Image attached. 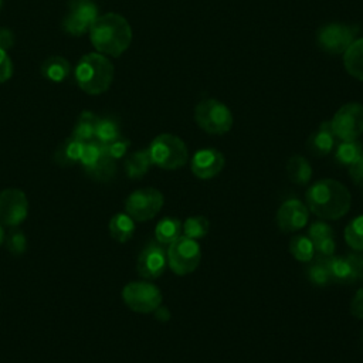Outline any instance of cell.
<instances>
[{
	"label": "cell",
	"mask_w": 363,
	"mask_h": 363,
	"mask_svg": "<svg viewBox=\"0 0 363 363\" xmlns=\"http://www.w3.org/2000/svg\"><path fill=\"white\" fill-rule=\"evenodd\" d=\"M167 265L176 275H187L197 269L201 261V250L196 240L180 235L169 244Z\"/></svg>",
	"instance_id": "cell-6"
},
{
	"label": "cell",
	"mask_w": 363,
	"mask_h": 363,
	"mask_svg": "<svg viewBox=\"0 0 363 363\" xmlns=\"http://www.w3.org/2000/svg\"><path fill=\"white\" fill-rule=\"evenodd\" d=\"M224 156L220 150L213 147L200 149L194 153L190 169L193 174L199 179H213L216 177L224 167Z\"/></svg>",
	"instance_id": "cell-14"
},
{
	"label": "cell",
	"mask_w": 363,
	"mask_h": 363,
	"mask_svg": "<svg viewBox=\"0 0 363 363\" xmlns=\"http://www.w3.org/2000/svg\"><path fill=\"white\" fill-rule=\"evenodd\" d=\"M129 145H130V142H129L128 139L119 136L118 139H115V140H112V142L104 145V147H105L106 156H109L111 159L116 160V159H121V157L125 156V153H126Z\"/></svg>",
	"instance_id": "cell-35"
},
{
	"label": "cell",
	"mask_w": 363,
	"mask_h": 363,
	"mask_svg": "<svg viewBox=\"0 0 363 363\" xmlns=\"http://www.w3.org/2000/svg\"><path fill=\"white\" fill-rule=\"evenodd\" d=\"M289 252L299 262H311L315 257L313 242L308 235L296 234L289 241Z\"/></svg>",
	"instance_id": "cell-23"
},
{
	"label": "cell",
	"mask_w": 363,
	"mask_h": 363,
	"mask_svg": "<svg viewBox=\"0 0 363 363\" xmlns=\"http://www.w3.org/2000/svg\"><path fill=\"white\" fill-rule=\"evenodd\" d=\"M330 126L340 142L359 139L363 133V105L359 102L342 105L333 115Z\"/></svg>",
	"instance_id": "cell-8"
},
{
	"label": "cell",
	"mask_w": 363,
	"mask_h": 363,
	"mask_svg": "<svg viewBox=\"0 0 363 363\" xmlns=\"http://www.w3.org/2000/svg\"><path fill=\"white\" fill-rule=\"evenodd\" d=\"M109 233L118 242H126L135 233V220L126 213H119L111 218Z\"/></svg>",
	"instance_id": "cell-19"
},
{
	"label": "cell",
	"mask_w": 363,
	"mask_h": 363,
	"mask_svg": "<svg viewBox=\"0 0 363 363\" xmlns=\"http://www.w3.org/2000/svg\"><path fill=\"white\" fill-rule=\"evenodd\" d=\"M85 173H86V176H89L91 179H94L96 182H108L116 173L115 160L105 155L95 166H92L91 169H86Z\"/></svg>",
	"instance_id": "cell-31"
},
{
	"label": "cell",
	"mask_w": 363,
	"mask_h": 363,
	"mask_svg": "<svg viewBox=\"0 0 363 363\" xmlns=\"http://www.w3.org/2000/svg\"><path fill=\"white\" fill-rule=\"evenodd\" d=\"M69 13L79 17L82 21L89 26L98 17V7L94 0H71L69 1Z\"/></svg>",
	"instance_id": "cell-32"
},
{
	"label": "cell",
	"mask_w": 363,
	"mask_h": 363,
	"mask_svg": "<svg viewBox=\"0 0 363 363\" xmlns=\"http://www.w3.org/2000/svg\"><path fill=\"white\" fill-rule=\"evenodd\" d=\"M89 38L99 54L119 57L132 43V28L123 16L105 13L91 24Z\"/></svg>",
	"instance_id": "cell-2"
},
{
	"label": "cell",
	"mask_w": 363,
	"mask_h": 363,
	"mask_svg": "<svg viewBox=\"0 0 363 363\" xmlns=\"http://www.w3.org/2000/svg\"><path fill=\"white\" fill-rule=\"evenodd\" d=\"M362 150H363V145L357 139L356 140H345L336 146L335 159L339 164L349 167L353 162H356L359 159V156L362 155Z\"/></svg>",
	"instance_id": "cell-25"
},
{
	"label": "cell",
	"mask_w": 363,
	"mask_h": 363,
	"mask_svg": "<svg viewBox=\"0 0 363 363\" xmlns=\"http://www.w3.org/2000/svg\"><path fill=\"white\" fill-rule=\"evenodd\" d=\"M286 173L292 183L305 186L312 177V167L308 159L301 155H294L286 163Z\"/></svg>",
	"instance_id": "cell-17"
},
{
	"label": "cell",
	"mask_w": 363,
	"mask_h": 363,
	"mask_svg": "<svg viewBox=\"0 0 363 363\" xmlns=\"http://www.w3.org/2000/svg\"><path fill=\"white\" fill-rule=\"evenodd\" d=\"M160 289L146 281L129 282L122 289V299L133 312L150 313L162 305Z\"/></svg>",
	"instance_id": "cell-10"
},
{
	"label": "cell",
	"mask_w": 363,
	"mask_h": 363,
	"mask_svg": "<svg viewBox=\"0 0 363 363\" xmlns=\"http://www.w3.org/2000/svg\"><path fill=\"white\" fill-rule=\"evenodd\" d=\"M194 121L200 129L210 135H224L234 123L231 111L218 99L200 101L194 108Z\"/></svg>",
	"instance_id": "cell-5"
},
{
	"label": "cell",
	"mask_w": 363,
	"mask_h": 363,
	"mask_svg": "<svg viewBox=\"0 0 363 363\" xmlns=\"http://www.w3.org/2000/svg\"><path fill=\"white\" fill-rule=\"evenodd\" d=\"M210 228V221L204 216H191L184 220L182 224L183 235L191 240H200L207 235Z\"/></svg>",
	"instance_id": "cell-26"
},
{
	"label": "cell",
	"mask_w": 363,
	"mask_h": 363,
	"mask_svg": "<svg viewBox=\"0 0 363 363\" xmlns=\"http://www.w3.org/2000/svg\"><path fill=\"white\" fill-rule=\"evenodd\" d=\"M0 7H1V0H0Z\"/></svg>",
	"instance_id": "cell-45"
},
{
	"label": "cell",
	"mask_w": 363,
	"mask_h": 363,
	"mask_svg": "<svg viewBox=\"0 0 363 363\" xmlns=\"http://www.w3.org/2000/svg\"><path fill=\"white\" fill-rule=\"evenodd\" d=\"M105 155L106 153H105L104 143H101L96 139H91V140L84 143V149H82L79 163L82 164L84 170H86V169H91L92 166H95Z\"/></svg>",
	"instance_id": "cell-27"
},
{
	"label": "cell",
	"mask_w": 363,
	"mask_h": 363,
	"mask_svg": "<svg viewBox=\"0 0 363 363\" xmlns=\"http://www.w3.org/2000/svg\"><path fill=\"white\" fill-rule=\"evenodd\" d=\"M152 159L149 155V149L138 150L129 155L125 160V172L130 179H140L150 167Z\"/></svg>",
	"instance_id": "cell-21"
},
{
	"label": "cell",
	"mask_w": 363,
	"mask_h": 363,
	"mask_svg": "<svg viewBox=\"0 0 363 363\" xmlns=\"http://www.w3.org/2000/svg\"><path fill=\"white\" fill-rule=\"evenodd\" d=\"M4 238H6V234H4V228L0 225V245L4 242Z\"/></svg>",
	"instance_id": "cell-44"
},
{
	"label": "cell",
	"mask_w": 363,
	"mask_h": 363,
	"mask_svg": "<svg viewBox=\"0 0 363 363\" xmlns=\"http://www.w3.org/2000/svg\"><path fill=\"white\" fill-rule=\"evenodd\" d=\"M345 241L354 251H363V216H357L345 227Z\"/></svg>",
	"instance_id": "cell-28"
},
{
	"label": "cell",
	"mask_w": 363,
	"mask_h": 363,
	"mask_svg": "<svg viewBox=\"0 0 363 363\" xmlns=\"http://www.w3.org/2000/svg\"><path fill=\"white\" fill-rule=\"evenodd\" d=\"M84 143L79 139H75L74 136L68 138L67 140H64V143L57 149L55 152V162L60 166H71L75 164L77 162H79L81 155H82V149H84Z\"/></svg>",
	"instance_id": "cell-18"
},
{
	"label": "cell",
	"mask_w": 363,
	"mask_h": 363,
	"mask_svg": "<svg viewBox=\"0 0 363 363\" xmlns=\"http://www.w3.org/2000/svg\"><path fill=\"white\" fill-rule=\"evenodd\" d=\"M182 235V221L176 217H164L155 227V238L160 244H170Z\"/></svg>",
	"instance_id": "cell-22"
},
{
	"label": "cell",
	"mask_w": 363,
	"mask_h": 363,
	"mask_svg": "<svg viewBox=\"0 0 363 363\" xmlns=\"http://www.w3.org/2000/svg\"><path fill=\"white\" fill-rule=\"evenodd\" d=\"M333 234L335 233H333L332 227L328 223H325L323 220L313 221L308 228V237L312 240V242L318 241L320 238H325V237H333Z\"/></svg>",
	"instance_id": "cell-36"
},
{
	"label": "cell",
	"mask_w": 363,
	"mask_h": 363,
	"mask_svg": "<svg viewBox=\"0 0 363 363\" xmlns=\"http://www.w3.org/2000/svg\"><path fill=\"white\" fill-rule=\"evenodd\" d=\"M349 176L354 184H359L363 187V150L359 159L349 166Z\"/></svg>",
	"instance_id": "cell-41"
},
{
	"label": "cell",
	"mask_w": 363,
	"mask_h": 363,
	"mask_svg": "<svg viewBox=\"0 0 363 363\" xmlns=\"http://www.w3.org/2000/svg\"><path fill=\"white\" fill-rule=\"evenodd\" d=\"M113 65L99 52L84 55L75 67V79L78 86L89 95H99L108 91L113 81Z\"/></svg>",
	"instance_id": "cell-3"
},
{
	"label": "cell",
	"mask_w": 363,
	"mask_h": 363,
	"mask_svg": "<svg viewBox=\"0 0 363 363\" xmlns=\"http://www.w3.org/2000/svg\"><path fill=\"white\" fill-rule=\"evenodd\" d=\"M121 136L119 125L113 118H99L95 129V139L106 145Z\"/></svg>",
	"instance_id": "cell-29"
},
{
	"label": "cell",
	"mask_w": 363,
	"mask_h": 363,
	"mask_svg": "<svg viewBox=\"0 0 363 363\" xmlns=\"http://www.w3.org/2000/svg\"><path fill=\"white\" fill-rule=\"evenodd\" d=\"M346 71L359 81H363V37L356 38L343 52Z\"/></svg>",
	"instance_id": "cell-16"
},
{
	"label": "cell",
	"mask_w": 363,
	"mask_h": 363,
	"mask_svg": "<svg viewBox=\"0 0 363 363\" xmlns=\"http://www.w3.org/2000/svg\"><path fill=\"white\" fill-rule=\"evenodd\" d=\"M349 311H350V313H352L354 318L363 320V286L359 288V289L356 291V294L353 295V298H352V301H350Z\"/></svg>",
	"instance_id": "cell-40"
},
{
	"label": "cell",
	"mask_w": 363,
	"mask_h": 363,
	"mask_svg": "<svg viewBox=\"0 0 363 363\" xmlns=\"http://www.w3.org/2000/svg\"><path fill=\"white\" fill-rule=\"evenodd\" d=\"M98 116L89 111H84L78 121L77 125L74 128L72 136L75 139H79L82 142H88L91 139H95V129H96V123H98Z\"/></svg>",
	"instance_id": "cell-24"
},
{
	"label": "cell",
	"mask_w": 363,
	"mask_h": 363,
	"mask_svg": "<svg viewBox=\"0 0 363 363\" xmlns=\"http://www.w3.org/2000/svg\"><path fill=\"white\" fill-rule=\"evenodd\" d=\"M313 248L316 255H333L336 251V241L333 237H325L313 241Z\"/></svg>",
	"instance_id": "cell-38"
},
{
	"label": "cell",
	"mask_w": 363,
	"mask_h": 363,
	"mask_svg": "<svg viewBox=\"0 0 363 363\" xmlns=\"http://www.w3.org/2000/svg\"><path fill=\"white\" fill-rule=\"evenodd\" d=\"M306 278L311 284L322 288L332 284V277L328 267L316 257H313V262L306 268Z\"/></svg>",
	"instance_id": "cell-30"
},
{
	"label": "cell",
	"mask_w": 363,
	"mask_h": 363,
	"mask_svg": "<svg viewBox=\"0 0 363 363\" xmlns=\"http://www.w3.org/2000/svg\"><path fill=\"white\" fill-rule=\"evenodd\" d=\"M163 194L155 187H143L130 193L125 201L126 214L135 221L152 220L163 207Z\"/></svg>",
	"instance_id": "cell-9"
},
{
	"label": "cell",
	"mask_w": 363,
	"mask_h": 363,
	"mask_svg": "<svg viewBox=\"0 0 363 363\" xmlns=\"http://www.w3.org/2000/svg\"><path fill=\"white\" fill-rule=\"evenodd\" d=\"M69 68H71V65L64 57L52 55L43 62L41 74L44 78H47L52 82H61L68 77Z\"/></svg>",
	"instance_id": "cell-20"
},
{
	"label": "cell",
	"mask_w": 363,
	"mask_h": 363,
	"mask_svg": "<svg viewBox=\"0 0 363 363\" xmlns=\"http://www.w3.org/2000/svg\"><path fill=\"white\" fill-rule=\"evenodd\" d=\"M167 267V255L164 248L157 241L147 242L140 251L136 262L138 274L145 279L159 278Z\"/></svg>",
	"instance_id": "cell-12"
},
{
	"label": "cell",
	"mask_w": 363,
	"mask_h": 363,
	"mask_svg": "<svg viewBox=\"0 0 363 363\" xmlns=\"http://www.w3.org/2000/svg\"><path fill=\"white\" fill-rule=\"evenodd\" d=\"M306 207L320 220H339L350 208L352 196L347 187L335 179L315 182L305 193Z\"/></svg>",
	"instance_id": "cell-1"
},
{
	"label": "cell",
	"mask_w": 363,
	"mask_h": 363,
	"mask_svg": "<svg viewBox=\"0 0 363 363\" xmlns=\"http://www.w3.org/2000/svg\"><path fill=\"white\" fill-rule=\"evenodd\" d=\"M335 145H336V136L330 126V121L322 122L318 126V129L309 135L306 140L308 152L316 157L328 156L335 149Z\"/></svg>",
	"instance_id": "cell-15"
},
{
	"label": "cell",
	"mask_w": 363,
	"mask_h": 363,
	"mask_svg": "<svg viewBox=\"0 0 363 363\" xmlns=\"http://www.w3.org/2000/svg\"><path fill=\"white\" fill-rule=\"evenodd\" d=\"M147 149L152 164L164 170L180 169L189 160V149L186 143L173 133H162L156 136Z\"/></svg>",
	"instance_id": "cell-4"
},
{
	"label": "cell",
	"mask_w": 363,
	"mask_h": 363,
	"mask_svg": "<svg viewBox=\"0 0 363 363\" xmlns=\"http://www.w3.org/2000/svg\"><path fill=\"white\" fill-rule=\"evenodd\" d=\"M153 315H155V318H156L159 322H163V323L170 319V311H169L167 306L159 305V306L153 311Z\"/></svg>",
	"instance_id": "cell-43"
},
{
	"label": "cell",
	"mask_w": 363,
	"mask_h": 363,
	"mask_svg": "<svg viewBox=\"0 0 363 363\" xmlns=\"http://www.w3.org/2000/svg\"><path fill=\"white\" fill-rule=\"evenodd\" d=\"M14 44L13 33L9 28H0V50L7 51Z\"/></svg>",
	"instance_id": "cell-42"
},
{
	"label": "cell",
	"mask_w": 363,
	"mask_h": 363,
	"mask_svg": "<svg viewBox=\"0 0 363 363\" xmlns=\"http://www.w3.org/2000/svg\"><path fill=\"white\" fill-rule=\"evenodd\" d=\"M13 75V64L7 55V51L0 50V84L10 79Z\"/></svg>",
	"instance_id": "cell-39"
},
{
	"label": "cell",
	"mask_w": 363,
	"mask_h": 363,
	"mask_svg": "<svg viewBox=\"0 0 363 363\" xmlns=\"http://www.w3.org/2000/svg\"><path fill=\"white\" fill-rule=\"evenodd\" d=\"M352 272H353V278H354V284L356 282H363V251H354L346 255Z\"/></svg>",
	"instance_id": "cell-37"
},
{
	"label": "cell",
	"mask_w": 363,
	"mask_h": 363,
	"mask_svg": "<svg viewBox=\"0 0 363 363\" xmlns=\"http://www.w3.org/2000/svg\"><path fill=\"white\" fill-rule=\"evenodd\" d=\"M28 211V201L20 189L9 187L0 193V223L9 227L21 224Z\"/></svg>",
	"instance_id": "cell-11"
},
{
	"label": "cell",
	"mask_w": 363,
	"mask_h": 363,
	"mask_svg": "<svg viewBox=\"0 0 363 363\" xmlns=\"http://www.w3.org/2000/svg\"><path fill=\"white\" fill-rule=\"evenodd\" d=\"M275 220L282 233H295L308 224L309 210L301 200L288 199L279 206Z\"/></svg>",
	"instance_id": "cell-13"
},
{
	"label": "cell",
	"mask_w": 363,
	"mask_h": 363,
	"mask_svg": "<svg viewBox=\"0 0 363 363\" xmlns=\"http://www.w3.org/2000/svg\"><path fill=\"white\" fill-rule=\"evenodd\" d=\"M359 27L354 24L326 23L316 33L318 47L328 54H343L356 40Z\"/></svg>",
	"instance_id": "cell-7"
},
{
	"label": "cell",
	"mask_w": 363,
	"mask_h": 363,
	"mask_svg": "<svg viewBox=\"0 0 363 363\" xmlns=\"http://www.w3.org/2000/svg\"><path fill=\"white\" fill-rule=\"evenodd\" d=\"M89 24L82 21L79 17L74 16L72 13H68L65 16V18L62 20V28L65 33L71 34V35H82L86 31H89Z\"/></svg>",
	"instance_id": "cell-33"
},
{
	"label": "cell",
	"mask_w": 363,
	"mask_h": 363,
	"mask_svg": "<svg viewBox=\"0 0 363 363\" xmlns=\"http://www.w3.org/2000/svg\"><path fill=\"white\" fill-rule=\"evenodd\" d=\"M6 241V247L7 250L14 254V255H21L26 248H27V240H26V235L23 234V231L20 230H14V231H10L9 235L4 238Z\"/></svg>",
	"instance_id": "cell-34"
}]
</instances>
